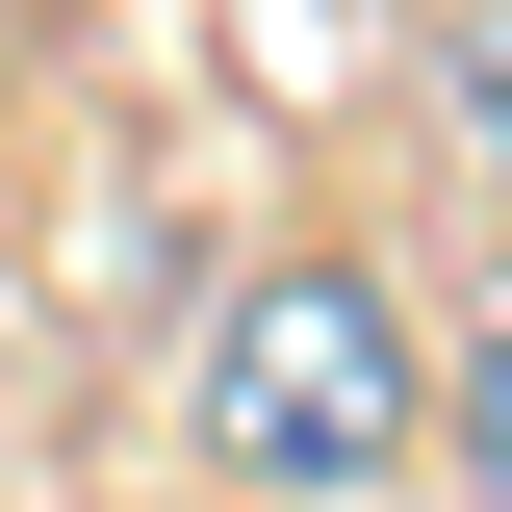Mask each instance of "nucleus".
Here are the masks:
<instances>
[{"label":"nucleus","mask_w":512,"mask_h":512,"mask_svg":"<svg viewBox=\"0 0 512 512\" xmlns=\"http://www.w3.org/2000/svg\"><path fill=\"white\" fill-rule=\"evenodd\" d=\"M205 461L282 487V512H333V487L410 461V308H384L359 256H256L231 282V333H205Z\"/></svg>","instance_id":"obj_1"},{"label":"nucleus","mask_w":512,"mask_h":512,"mask_svg":"<svg viewBox=\"0 0 512 512\" xmlns=\"http://www.w3.org/2000/svg\"><path fill=\"white\" fill-rule=\"evenodd\" d=\"M436 461H461V512H512V333L461 359V436H436Z\"/></svg>","instance_id":"obj_2"},{"label":"nucleus","mask_w":512,"mask_h":512,"mask_svg":"<svg viewBox=\"0 0 512 512\" xmlns=\"http://www.w3.org/2000/svg\"><path fill=\"white\" fill-rule=\"evenodd\" d=\"M461 128H487V154H512V0H487V26H461Z\"/></svg>","instance_id":"obj_3"}]
</instances>
